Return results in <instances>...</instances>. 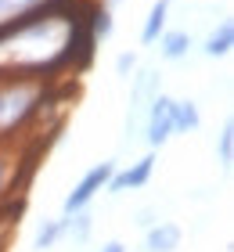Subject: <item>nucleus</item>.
Wrapping results in <instances>:
<instances>
[{"instance_id": "obj_1", "label": "nucleus", "mask_w": 234, "mask_h": 252, "mask_svg": "<svg viewBox=\"0 0 234 252\" xmlns=\"http://www.w3.org/2000/svg\"><path fill=\"white\" fill-rule=\"evenodd\" d=\"M36 94L40 90L33 83H7V87H0V133L11 130V126L36 105Z\"/></svg>"}, {"instance_id": "obj_2", "label": "nucleus", "mask_w": 234, "mask_h": 252, "mask_svg": "<svg viewBox=\"0 0 234 252\" xmlns=\"http://www.w3.org/2000/svg\"><path fill=\"white\" fill-rule=\"evenodd\" d=\"M144 137L151 148H162L173 137V97H166L159 90L148 105V116H144Z\"/></svg>"}, {"instance_id": "obj_3", "label": "nucleus", "mask_w": 234, "mask_h": 252, "mask_svg": "<svg viewBox=\"0 0 234 252\" xmlns=\"http://www.w3.org/2000/svg\"><path fill=\"white\" fill-rule=\"evenodd\" d=\"M112 173H115V166H112V162H101V166H94L90 173H87V177L76 184V191L65 198V216H68V213H79V209H87V202H90V198H94V194H98L104 184H108V177H112Z\"/></svg>"}, {"instance_id": "obj_4", "label": "nucleus", "mask_w": 234, "mask_h": 252, "mask_svg": "<svg viewBox=\"0 0 234 252\" xmlns=\"http://www.w3.org/2000/svg\"><path fill=\"white\" fill-rule=\"evenodd\" d=\"M151 169H155V155H144L134 169H123V173H112L108 177V194H119L126 188H144L148 184V177H151Z\"/></svg>"}, {"instance_id": "obj_5", "label": "nucleus", "mask_w": 234, "mask_h": 252, "mask_svg": "<svg viewBox=\"0 0 234 252\" xmlns=\"http://www.w3.org/2000/svg\"><path fill=\"white\" fill-rule=\"evenodd\" d=\"M180 238L184 231L177 223H166V220H155L148 227V234H144V249L148 252H177L180 249Z\"/></svg>"}, {"instance_id": "obj_6", "label": "nucleus", "mask_w": 234, "mask_h": 252, "mask_svg": "<svg viewBox=\"0 0 234 252\" xmlns=\"http://www.w3.org/2000/svg\"><path fill=\"white\" fill-rule=\"evenodd\" d=\"M166 15H169V0H159V4L148 11V22H144V29H140V43H155L162 32H166Z\"/></svg>"}, {"instance_id": "obj_7", "label": "nucleus", "mask_w": 234, "mask_h": 252, "mask_svg": "<svg viewBox=\"0 0 234 252\" xmlns=\"http://www.w3.org/2000/svg\"><path fill=\"white\" fill-rule=\"evenodd\" d=\"M202 126V116H198L195 101H173V133H187Z\"/></svg>"}, {"instance_id": "obj_8", "label": "nucleus", "mask_w": 234, "mask_h": 252, "mask_svg": "<svg viewBox=\"0 0 234 252\" xmlns=\"http://www.w3.org/2000/svg\"><path fill=\"white\" fill-rule=\"evenodd\" d=\"M159 51L166 62H180L187 51H191V36L187 32H162L159 36Z\"/></svg>"}, {"instance_id": "obj_9", "label": "nucleus", "mask_w": 234, "mask_h": 252, "mask_svg": "<svg viewBox=\"0 0 234 252\" xmlns=\"http://www.w3.org/2000/svg\"><path fill=\"white\" fill-rule=\"evenodd\" d=\"M231 47H234V26H231V22H224L220 32H213V36L205 40V54H209V58H224Z\"/></svg>"}, {"instance_id": "obj_10", "label": "nucleus", "mask_w": 234, "mask_h": 252, "mask_svg": "<svg viewBox=\"0 0 234 252\" xmlns=\"http://www.w3.org/2000/svg\"><path fill=\"white\" fill-rule=\"evenodd\" d=\"M62 234H65V231H62V220H47V223L40 227V231H36V249H40V252L54 249Z\"/></svg>"}, {"instance_id": "obj_11", "label": "nucleus", "mask_w": 234, "mask_h": 252, "mask_svg": "<svg viewBox=\"0 0 234 252\" xmlns=\"http://www.w3.org/2000/svg\"><path fill=\"white\" fill-rule=\"evenodd\" d=\"M94 36H98V40H108L112 36V11L108 7H101L98 15H94Z\"/></svg>"}, {"instance_id": "obj_12", "label": "nucleus", "mask_w": 234, "mask_h": 252, "mask_svg": "<svg viewBox=\"0 0 234 252\" xmlns=\"http://www.w3.org/2000/svg\"><path fill=\"white\" fill-rule=\"evenodd\" d=\"M36 0H0V22H7L11 15H22L26 7H33Z\"/></svg>"}, {"instance_id": "obj_13", "label": "nucleus", "mask_w": 234, "mask_h": 252, "mask_svg": "<svg viewBox=\"0 0 234 252\" xmlns=\"http://www.w3.org/2000/svg\"><path fill=\"white\" fill-rule=\"evenodd\" d=\"M231 158H234V130L224 126V133H220V162L231 166Z\"/></svg>"}, {"instance_id": "obj_14", "label": "nucleus", "mask_w": 234, "mask_h": 252, "mask_svg": "<svg viewBox=\"0 0 234 252\" xmlns=\"http://www.w3.org/2000/svg\"><path fill=\"white\" fill-rule=\"evenodd\" d=\"M134 68H137V54H134V51H123L119 58H115V72H119V76H126V79H130V72H134Z\"/></svg>"}, {"instance_id": "obj_15", "label": "nucleus", "mask_w": 234, "mask_h": 252, "mask_svg": "<svg viewBox=\"0 0 234 252\" xmlns=\"http://www.w3.org/2000/svg\"><path fill=\"white\" fill-rule=\"evenodd\" d=\"M155 220H159V213H155V209H137V227H144V231H148V227L155 223Z\"/></svg>"}, {"instance_id": "obj_16", "label": "nucleus", "mask_w": 234, "mask_h": 252, "mask_svg": "<svg viewBox=\"0 0 234 252\" xmlns=\"http://www.w3.org/2000/svg\"><path fill=\"white\" fill-rule=\"evenodd\" d=\"M101 252H126V245H123V242H108Z\"/></svg>"}, {"instance_id": "obj_17", "label": "nucleus", "mask_w": 234, "mask_h": 252, "mask_svg": "<svg viewBox=\"0 0 234 252\" xmlns=\"http://www.w3.org/2000/svg\"><path fill=\"white\" fill-rule=\"evenodd\" d=\"M0 184H4V162H0Z\"/></svg>"}]
</instances>
